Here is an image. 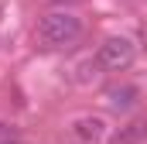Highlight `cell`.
Instances as JSON below:
<instances>
[{
    "instance_id": "3",
    "label": "cell",
    "mask_w": 147,
    "mask_h": 144,
    "mask_svg": "<svg viewBox=\"0 0 147 144\" xmlns=\"http://www.w3.org/2000/svg\"><path fill=\"white\" fill-rule=\"evenodd\" d=\"M72 134L79 144H99L106 137V120L96 117V113H86V117H75L72 120Z\"/></svg>"
},
{
    "instance_id": "6",
    "label": "cell",
    "mask_w": 147,
    "mask_h": 144,
    "mask_svg": "<svg viewBox=\"0 0 147 144\" xmlns=\"http://www.w3.org/2000/svg\"><path fill=\"white\" fill-rule=\"evenodd\" d=\"M0 144H21V141H17V137L10 134V137H3V141H0Z\"/></svg>"
},
{
    "instance_id": "1",
    "label": "cell",
    "mask_w": 147,
    "mask_h": 144,
    "mask_svg": "<svg viewBox=\"0 0 147 144\" xmlns=\"http://www.w3.org/2000/svg\"><path fill=\"white\" fill-rule=\"evenodd\" d=\"M82 35V21L75 17L72 10H51L38 21V48H48V52H58V48H69L75 45Z\"/></svg>"
},
{
    "instance_id": "2",
    "label": "cell",
    "mask_w": 147,
    "mask_h": 144,
    "mask_svg": "<svg viewBox=\"0 0 147 144\" xmlns=\"http://www.w3.org/2000/svg\"><path fill=\"white\" fill-rule=\"evenodd\" d=\"M134 58H137V45L130 41V38H106L103 45H99V52H96V65L103 72H123L134 65Z\"/></svg>"
},
{
    "instance_id": "4",
    "label": "cell",
    "mask_w": 147,
    "mask_h": 144,
    "mask_svg": "<svg viewBox=\"0 0 147 144\" xmlns=\"http://www.w3.org/2000/svg\"><path fill=\"white\" fill-rule=\"evenodd\" d=\"M144 141H147V117H134L110 137V144H144Z\"/></svg>"
},
{
    "instance_id": "5",
    "label": "cell",
    "mask_w": 147,
    "mask_h": 144,
    "mask_svg": "<svg viewBox=\"0 0 147 144\" xmlns=\"http://www.w3.org/2000/svg\"><path fill=\"white\" fill-rule=\"evenodd\" d=\"M106 100H110L113 110H130L137 103V89H134V86H120V89H110V93H106Z\"/></svg>"
}]
</instances>
